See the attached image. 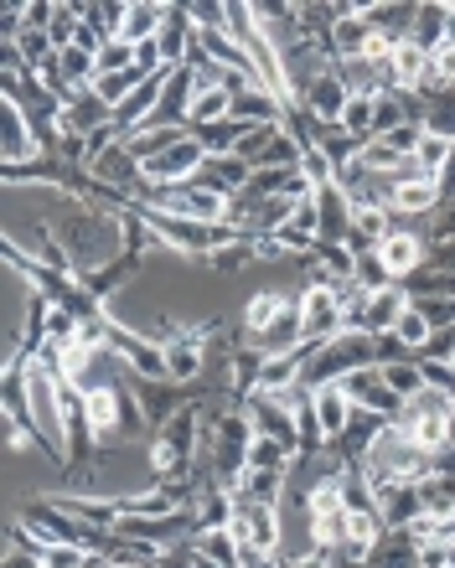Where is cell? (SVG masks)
Here are the masks:
<instances>
[{
    "instance_id": "6da1fadb",
    "label": "cell",
    "mask_w": 455,
    "mask_h": 568,
    "mask_svg": "<svg viewBox=\"0 0 455 568\" xmlns=\"http://www.w3.org/2000/svg\"><path fill=\"white\" fill-rule=\"evenodd\" d=\"M234 533H238V543H243V553H249V568H264L274 553H280V537H285V527H280V506L253 502V496H238Z\"/></svg>"
},
{
    "instance_id": "7a4b0ae2",
    "label": "cell",
    "mask_w": 455,
    "mask_h": 568,
    "mask_svg": "<svg viewBox=\"0 0 455 568\" xmlns=\"http://www.w3.org/2000/svg\"><path fill=\"white\" fill-rule=\"evenodd\" d=\"M207 166V151L197 134H186L182 145H171L166 155H151V161H140V171H145V186H155V192H171V186H186L197 182V171Z\"/></svg>"
},
{
    "instance_id": "3957f363",
    "label": "cell",
    "mask_w": 455,
    "mask_h": 568,
    "mask_svg": "<svg viewBox=\"0 0 455 568\" xmlns=\"http://www.w3.org/2000/svg\"><path fill=\"white\" fill-rule=\"evenodd\" d=\"M347 290H353V284H347ZM295 310H301V331L311 347L342 336V290H332V284H305V295L295 301Z\"/></svg>"
},
{
    "instance_id": "277c9868",
    "label": "cell",
    "mask_w": 455,
    "mask_h": 568,
    "mask_svg": "<svg viewBox=\"0 0 455 568\" xmlns=\"http://www.w3.org/2000/svg\"><path fill=\"white\" fill-rule=\"evenodd\" d=\"M342 393L353 398V408H368L378 418H399L404 414V398L383 383V368H357L342 378Z\"/></svg>"
},
{
    "instance_id": "5b68a950",
    "label": "cell",
    "mask_w": 455,
    "mask_h": 568,
    "mask_svg": "<svg viewBox=\"0 0 455 568\" xmlns=\"http://www.w3.org/2000/svg\"><path fill=\"white\" fill-rule=\"evenodd\" d=\"M347 103H353V88H347V78H342L337 67H326L316 84L301 94V109L311 119H316L321 130H332V124H342V114H347Z\"/></svg>"
},
{
    "instance_id": "8992f818",
    "label": "cell",
    "mask_w": 455,
    "mask_h": 568,
    "mask_svg": "<svg viewBox=\"0 0 455 568\" xmlns=\"http://www.w3.org/2000/svg\"><path fill=\"white\" fill-rule=\"evenodd\" d=\"M104 124H115V109H109L94 88H84V94H73V103H63L57 134H78V140H88V134L104 130Z\"/></svg>"
},
{
    "instance_id": "52a82bcc",
    "label": "cell",
    "mask_w": 455,
    "mask_h": 568,
    "mask_svg": "<svg viewBox=\"0 0 455 568\" xmlns=\"http://www.w3.org/2000/svg\"><path fill=\"white\" fill-rule=\"evenodd\" d=\"M378 259L388 264V274H393V284H404L409 274H420L424 264H430V243H424L420 233H388V243L378 249Z\"/></svg>"
},
{
    "instance_id": "ba28073f",
    "label": "cell",
    "mask_w": 455,
    "mask_h": 568,
    "mask_svg": "<svg viewBox=\"0 0 455 568\" xmlns=\"http://www.w3.org/2000/svg\"><path fill=\"white\" fill-rule=\"evenodd\" d=\"M316 207H321V243H347V233H353V197L342 186H326V192H316Z\"/></svg>"
},
{
    "instance_id": "9c48e42d",
    "label": "cell",
    "mask_w": 455,
    "mask_h": 568,
    "mask_svg": "<svg viewBox=\"0 0 455 568\" xmlns=\"http://www.w3.org/2000/svg\"><path fill=\"white\" fill-rule=\"evenodd\" d=\"M353 398L342 393V383H326L316 387V418H321V435H326V445H337L342 435H347V424H353Z\"/></svg>"
},
{
    "instance_id": "30bf717a",
    "label": "cell",
    "mask_w": 455,
    "mask_h": 568,
    "mask_svg": "<svg viewBox=\"0 0 455 568\" xmlns=\"http://www.w3.org/2000/svg\"><path fill=\"white\" fill-rule=\"evenodd\" d=\"M440 182H424V176H409V182L393 186V197H388V212H404V218H424V212H435L440 207Z\"/></svg>"
},
{
    "instance_id": "8fae6325",
    "label": "cell",
    "mask_w": 455,
    "mask_h": 568,
    "mask_svg": "<svg viewBox=\"0 0 455 568\" xmlns=\"http://www.w3.org/2000/svg\"><path fill=\"white\" fill-rule=\"evenodd\" d=\"M166 11H171V6L136 0V6L124 11V26H119V36H124L130 47H145V42H155V36H161V26H166Z\"/></svg>"
},
{
    "instance_id": "7c38bea8",
    "label": "cell",
    "mask_w": 455,
    "mask_h": 568,
    "mask_svg": "<svg viewBox=\"0 0 455 568\" xmlns=\"http://www.w3.org/2000/svg\"><path fill=\"white\" fill-rule=\"evenodd\" d=\"M207 372V351L197 347V336L186 331V336H176L166 347V378L171 383H192V378H203Z\"/></svg>"
},
{
    "instance_id": "4fadbf2b",
    "label": "cell",
    "mask_w": 455,
    "mask_h": 568,
    "mask_svg": "<svg viewBox=\"0 0 455 568\" xmlns=\"http://www.w3.org/2000/svg\"><path fill=\"white\" fill-rule=\"evenodd\" d=\"M451 155H455V140L451 134H440L424 124V140H420V151H414V171H420L424 182H440L445 176V166H451Z\"/></svg>"
},
{
    "instance_id": "5bb4252c",
    "label": "cell",
    "mask_w": 455,
    "mask_h": 568,
    "mask_svg": "<svg viewBox=\"0 0 455 568\" xmlns=\"http://www.w3.org/2000/svg\"><path fill=\"white\" fill-rule=\"evenodd\" d=\"M420 496H424V512H435V517H455V466L430 470V476L420 481Z\"/></svg>"
},
{
    "instance_id": "9a60e30c",
    "label": "cell",
    "mask_w": 455,
    "mask_h": 568,
    "mask_svg": "<svg viewBox=\"0 0 455 568\" xmlns=\"http://www.w3.org/2000/svg\"><path fill=\"white\" fill-rule=\"evenodd\" d=\"M285 310H290V301H285V295H274V290L253 295L249 310H243V336H249V341H253V336H264V331L274 326V320L285 316Z\"/></svg>"
},
{
    "instance_id": "2e32d148",
    "label": "cell",
    "mask_w": 455,
    "mask_h": 568,
    "mask_svg": "<svg viewBox=\"0 0 455 568\" xmlns=\"http://www.w3.org/2000/svg\"><path fill=\"white\" fill-rule=\"evenodd\" d=\"M383 383L393 387V393H399L404 403L420 398L424 387H430V383H424V362H420V357H404V362H383Z\"/></svg>"
},
{
    "instance_id": "e0dca14e",
    "label": "cell",
    "mask_w": 455,
    "mask_h": 568,
    "mask_svg": "<svg viewBox=\"0 0 455 568\" xmlns=\"http://www.w3.org/2000/svg\"><path fill=\"white\" fill-rule=\"evenodd\" d=\"M445 32H451V6H420L414 11V42L424 52H435L445 42Z\"/></svg>"
},
{
    "instance_id": "ac0fdd59",
    "label": "cell",
    "mask_w": 455,
    "mask_h": 568,
    "mask_svg": "<svg viewBox=\"0 0 455 568\" xmlns=\"http://www.w3.org/2000/svg\"><path fill=\"white\" fill-rule=\"evenodd\" d=\"M145 78H151V73H140V67H130V73H104L99 84H94V94H99V99L109 103V109H119V103L130 99V94H136V88L145 84Z\"/></svg>"
},
{
    "instance_id": "d6986e66",
    "label": "cell",
    "mask_w": 455,
    "mask_h": 568,
    "mask_svg": "<svg viewBox=\"0 0 455 568\" xmlns=\"http://www.w3.org/2000/svg\"><path fill=\"white\" fill-rule=\"evenodd\" d=\"M372 114H378V99L372 94H353L347 114H342V130L357 134V140H372Z\"/></svg>"
},
{
    "instance_id": "ffe728a7",
    "label": "cell",
    "mask_w": 455,
    "mask_h": 568,
    "mask_svg": "<svg viewBox=\"0 0 455 568\" xmlns=\"http://www.w3.org/2000/svg\"><path fill=\"white\" fill-rule=\"evenodd\" d=\"M393 336H399V341H404V347L414 351V357H420V351H424V341H430V336H435V326H430V320H424L420 310H414V305H409V310H404V320H399V326H393Z\"/></svg>"
},
{
    "instance_id": "44dd1931",
    "label": "cell",
    "mask_w": 455,
    "mask_h": 568,
    "mask_svg": "<svg viewBox=\"0 0 455 568\" xmlns=\"http://www.w3.org/2000/svg\"><path fill=\"white\" fill-rule=\"evenodd\" d=\"M357 290H388V284H393V274H388V264L383 259H378V253H362V259H357Z\"/></svg>"
},
{
    "instance_id": "7402d4cb",
    "label": "cell",
    "mask_w": 455,
    "mask_h": 568,
    "mask_svg": "<svg viewBox=\"0 0 455 568\" xmlns=\"http://www.w3.org/2000/svg\"><path fill=\"white\" fill-rule=\"evenodd\" d=\"M420 362H455V326H445V331H435L424 341Z\"/></svg>"
},
{
    "instance_id": "603a6c76",
    "label": "cell",
    "mask_w": 455,
    "mask_h": 568,
    "mask_svg": "<svg viewBox=\"0 0 455 568\" xmlns=\"http://www.w3.org/2000/svg\"><path fill=\"white\" fill-rule=\"evenodd\" d=\"M186 568H223L218 558H207V553H197V548H186Z\"/></svg>"
}]
</instances>
